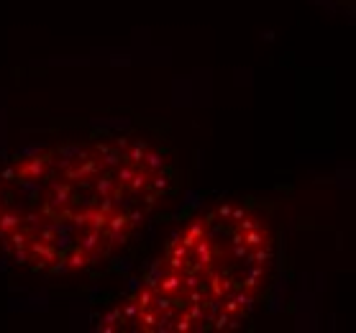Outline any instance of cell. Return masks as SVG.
Listing matches in <instances>:
<instances>
[{
    "instance_id": "cell-2",
    "label": "cell",
    "mask_w": 356,
    "mask_h": 333,
    "mask_svg": "<svg viewBox=\"0 0 356 333\" xmlns=\"http://www.w3.org/2000/svg\"><path fill=\"white\" fill-rule=\"evenodd\" d=\"M275 269V231L243 203H218L170 238L141 282L97 318L106 333H223L241 328Z\"/></svg>"
},
{
    "instance_id": "cell-1",
    "label": "cell",
    "mask_w": 356,
    "mask_h": 333,
    "mask_svg": "<svg viewBox=\"0 0 356 333\" xmlns=\"http://www.w3.org/2000/svg\"><path fill=\"white\" fill-rule=\"evenodd\" d=\"M175 187L172 156L136 133L29 149L0 170V249L36 275H82L121 254Z\"/></svg>"
}]
</instances>
